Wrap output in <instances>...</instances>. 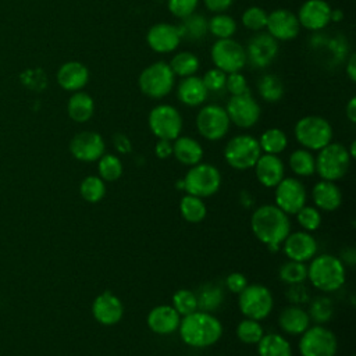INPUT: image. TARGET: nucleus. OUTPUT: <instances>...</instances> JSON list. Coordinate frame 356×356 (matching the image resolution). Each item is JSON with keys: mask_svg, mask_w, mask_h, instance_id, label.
I'll list each match as a JSON object with an SVG mask.
<instances>
[{"mask_svg": "<svg viewBox=\"0 0 356 356\" xmlns=\"http://www.w3.org/2000/svg\"><path fill=\"white\" fill-rule=\"evenodd\" d=\"M179 337L191 348H207L218 342L222 325L211 313L196 310L179 321Z\"/></svg>", "mask_w": 356, "mask_h": 356, "instance_id": "f257e3e1", "label": "nucleus"}, {"mask_svg": "<svg viewBox=\"0 0 356 356\" xmlns=\"http://www.w3.org/2000/svg\"><path fill=\"white\" fill-rule=\"evenodd\" d=\"M254 236L264 245H280L291 232V221L275 204L259 206L250 218Z\"/></svg>", "mask_w": 356, "mask_h": 356, "instance_id": "f03ea898", "label": "nucleus"}, {"mask_svg": "<svg viewBox=\"0 0 356 356\" xmlns=\"http://www.w3.org/2000/svg\"><path fill=\"white\" fill-rule=\"evenodd\" d=\"M307 278L321 292H334L345 284V264L332 254H320L312 259L307 267Z\"/></svg>", "mask_w": 356, "mask_h": 356, "instance_id": "7ed1b4c3", "label": "nucleus"}, {"mask_svg": "<svg viewBox=\"0 0 356 356\" xmlns=\"http://www.w3.org/2000/svg\"><path fill=\"white\" fill-rule=\"evenodd\" d=\"M316 159V172L325 181H338L346 175L352 157L341 143L330 142L318 150Z\"/></svg>", "mask_w": 356, "mask_h": 356, "instance_id": "20e7f679", "label": "nucleus"}, {"mask_svg": "<svg viewBox=\"0 0 356 356\" xmlns=\"http://www.w3.org/2000/svg\"><path fill=\"white\" fill-rule=\"evenodd\" d=\"M295 138L307 150H320L332 139L331 124L320 115H306L295 125Z\"/></svg>", "mask_w": 356, "mask_h": 356, "instance_id": "39448f33", "label": "nucleus"}, {"mask_svg": "<svg viewBox=\"0 0 356 356\" xmlns=\"http://www.w3.org/2000/svg\"><path fill=\"white\" fill-rule=\"evenodd\" d=\"M184 191L197 197H209L218 192L221 174L217 167L207 163H197L189 168L182 179Z\"/></svg>", "mask_w": 356, "mask_h": 356, "instance_id": "423d86ee", "label": "nucleus"}, {"mask_svg": "<svg viewBox=\"0 0 356 356\" xmlns=\"http://www.w3.org/2000/svg\"><path fill=\"white\" fill-rule=\"evenodd\" d=\"M174 83L175 75L164 61H156L146 67L138 79L140 92L152 99H161L167 96L172 90Z\"/></svg>", "mask_w": 356, "mask_h": 356, "instance_id": "0eeeda50", "label": "nucleus"}, {"mask_svg": "<svg viewBox=\"0 0 356 356\" xmlns=\"http://www.w3.org/2000/svg\"><path fill=\"white\" fill-rule=\"evenodd\" d=\"M238 295L239 310L248 318L260 321L273 310L274 299L271 291L263 284H248Z\"/></svg>", "mask_w": 356, "mask_h": 356, "instance_id": "6e6552de", "label": "nucleus"}, {"mask_svg": "<svg viewBox=\"0 0 356 356\" xmlns=\"http://www.w3.org/2000/svg\"><path fill=\"white\" fill-rule=\"evenodd\" d=\"M261 154L259 140L252 135H236L224 147V159L235 170L252 168Z\"/></svg>", "mask_w": 356, "mask_h": 356, "instance_id": "1a4fd4ad", "label": "nucleus"}, {"mask_svg": "<svg viewBox=\"0 0 356 356\" xmlns=\"http://www.w3.org/2000/svg\"><path fill=\"white\" fill-rule=\"evenodd\" d=\"M337 349L335 334L320 324L309 327L299 341L300 356H335Z\"/></svg>", "mask_w": 356, "mask_h": 356, "instance_id": "9d476101", "label": "nucleus"}, {"mask_svg": "<svg viewBox=\"0 0 356 356\" xmlns=\"http://www.w3.org/2000/svg\"><path fill=\"white\" fill-rule=\"evenodd\" d=\"M149 128L159 139L174 140L182 131V117L179 111L170 104H159L149 113Z\"/></svg>", "mask_w": 356, "mask_h": 356, "instance_id": "9b49d317", "label": "nucleus"}, {"mask_svg": "<svg viewBox=\"0 0 356 356\" xmlns=\"http://www.w3.org/2000/svg\"><path fill=\"white\" fill-rule=\"evenodd\" d=\"M211 60L216 68L224 71L225 74L239 72L248 60L246 51L243 46L228 38V39H218L211 47Z\"/></svg>", "mask_w": 356, "mask_h": 356, "instance_id": "f8f14e48", "label": "nucleus"}, {"mask_svg": "<svg viewBox=\"0 0 356 356\" xmlns=\"http://www.w3.org/2000/svg\"><path fill=\"white\" fill-rule=\"evenodd\" d=\"M229 124L225 108L218 104L204 106L196 115L197 132L207 140L222 139L229 129Z\"/></svg>", "mask_w": 356, "mask_h": 356, "instance_id": "ddd939ff", "label": "nucleus"}, {"mask_svg": "<svg viewBox=\"0 0 356 356\" xmlns=\"http://www.w3.org/2000/svg\"><path fill=\"white\" fill-rule=\"evenodd\" d=\"M307 193L298 178H282L275 186V206L285 214H296L306 204Z\"/></svg>", "mask_w": 356, "mask_h": 356, "instance_id": "4468645a", "label": "nucleus"}, {"mask_svg": "<svg viewBox=\"0 0 356 356\" xmlns=\"http://www.w3.org/2000/svg\"><path fill=\"white\" fill-rule=\"evenodd\" d=\"M225 111L229 121L239 128H250L260 118V106L249 92L231 96L227 103Z\"/></svg>", "mask_w": 356, "mask_h": 356, "instance_id": "2eb2a0df", "label": "nucleus"}, {"mask_svg": "<svg viewBox=\"0 0 356 356\" xmlns=\"http://www.w3.org/2000/svg\"><path fill=\"white\" fill-rule=\"evenodd\" d=\"M104 139L93 131H82L70 142V152L79 161H96L104 154Z\"/></svg>", "mask_w": 356, "mask_h": 356, "instance_id": "dca6fc26", "label": "nucleus"}, {"mask_svg": "<svg viewBox=\"0 0 356 356\" xmlns=\"http://www.w3.org/2000/svg\"><path fill=\"white\" fill-rule=\"evenodd\" d=\"M92 314L95 320L103 325L117 324L124 314L121 299L110 291L97 295L92 303Z\"/></svg>", "mask_w": 356, "mask_h": 356, "instance_id": "f3484780", "label": "nucleus"}, {"mask_svg": "<svg viewBox=\"0 0 356 356\" xmlns=\"http://www.w3.org/2000/svg\"><path fill=\"white\" fill-rule=\"evenodd\" d=\"M266 26L270 36H273L274 39L289 40L299 33L300 24L298 21V17L289 10L277 8L267 14Z\"/></svg>", "mask_w": 356, "mask_h": 356, "instance_id": "a211bd4d", "label": "nucleus"}, {"mask_svg": "<svg viewBox=\"0 0 356 356\" xmlns=\"http://www.w3.org/2000/svg\"><path fill=\"white\" fill-rule=\"evenodd\" d=\"M282 243L284 253L289 260L305 263L312 260L317 253V242L307 231L289 232Z\"/></svg>", "mask_w": 356, "mask_h": 356, "instance_id": "6ab92c4d", "label": "nucleus"}, {"mask_svg": "<svg viewBox=\"0 0 356 356\" xmlns=\"http://www.w3.org/2000/svg\"><path fill=\"white\" fill-rule=\"evenodd\" d=\"M331 7L324 0H306L299 11L298 21L302 26L310 31H318L328 25L331 21Z\"/></svg>", "mask_w": 356, "mask_h": 356, "instance_id": "aec40b11", "label": "nucleus"}, {"mask_svg": "<svg viewBox=\"0 0 356 356\" xmlns=\"http://www.w3.org/2000/svg\"><path fill=\"white\" fill-rule=\"evenodd\" d=\"M146 40L149 47L156 53H170L178 47L181 36L175 25L159 22L147 31Z\"/></svg>", "mask_w": 356, "mask_h": 356, "instance_id": "412c9836", "label": "nucleus"}, {"mask_svg": "<svg viewBox=\"0 0 356 356\" xmlns=\"http://www.w3.org/2000/svg\"><path fill=\"white\" fill-rule=\"evenodd\" d=\"M253 167L257 181L266 188H275L284 178L285 167L277 154H260Z\"/></svg>", "mask_w": 356, "mask_h": 356, "instance_id": "4be33fe9", "label": "nucleus"}, {"mask_svg": "<svg viewBox=\"0 0 356 356\" xmlns=\"http://www.w3.org/2000/svg\"><path fill=\"white\" fill-rule=\"evenodd\" d=\"M146 321L153 332L159 335H168L178 330L181 316L172 306L160 305L149 312Z\"/></svg>", "mask_w": 356, "mask_h": 356, "instance_id": "5701e85b", "label": "nucleus"}, {"mask_svg": "<svg viewBox=\"0 0 356 356\" xmlns=\"http://www.w3.org/2000/svg\"><path fill=\"white\" fill-rule=\"evenodd\" d=\"M89 81L88 68L79 61L64 63L57 71L58 85L68 92H78Z\"/></svg>", "mask_w": 356, "mask_h": 356, "instance_id": "b1692460", "label": "nucleus"}, {"mask_svg": "<svg viewBox=\"0 0 356 356\" xmlns=\"http://www.w3.org/2000/svg\"><path fill=\"white\" fill-rule=\"evenodd\" d=\"M310 321L307 312L298 305L284 307L278 316L280 328L289 335H302L310 327Z\"/></svg>", "mask_w": 356, "mask_h": 356, "instance_id": "393cba45", "label": "nucleus"}, {"mask_svg": "<svg viewBox=\"0 0 356 356\" xmlns=\"http://www.w3.org/2000/svg\"><path fill=\"white\" fill-rule=\"evenodd\" d=\"M312 199L317 209L334 211L342 203V192L332 181L321 179L312 189Z\"/></svg>", "mask_w": 356, "mask_h": 356, "instance_id": "a878e982", "label": "nucleus"}, {"mask_svg": "<svg viewBox=\"0 0 356 356\" xmlns=\"http://www.w3.org/2000/svg\"><path fill=\"white\" fill-rule=\"evenodd\" d=\"M277 51L278 46L275 43V39L270 35L259 33L250 39L246 56H249L250 61L254 65L263 67L275 57Z\"/></svg>", "mask_w": 356, "mask_h": 356, "instance_id": "bb28decb", "label": "nucleus"}, {"mask_svg": "<svg viewBox=\"0 0 356 356\" xmlns=\"http://www.w3.org/2000/svg\"><path fill=\"white\" fill-rule=\"evenodd\" d=\"M207 93L209 90L206 89L202 78L195 75L182 78L177 90V95L181 103L191 107H196L202 104L207 99Z\"/></svg>", "mask_w": 356, "mask_h": 356, "instance_id": "cd10ccee", "label": "nucleus"}, {"mask_svg": "<svg viewBox=\"0 0 356 356\" xmlns=\"http://www.w3.org/2000/svg\"><path fill=\"white\" fill-rule=\"evenodd\" d=\"M172 156L184 165H195L203 159L202 145L189 136H178L172 142Z\"/></svg>", "mask_w": 356, "mask_h": 356, "instance_id": "c85d7f7f", "label": "nucleus"}, {"mask_svg": "<svg viewBox=\"0 0 356 356\" xmlns=\"http://www.w3.org/2000/svg\"><path fill=\"white\" fill-rule=\"evenodd\" d=\"M67 113L75 122L89 121L95 113V102L92 96L85 92H75L67 103Z\"/></svg>", "mask_w": 356, "mask_h": 356, "instance_id": "c756f323", "label": "nucleus"}, {"mask_svg": "<svg viewBox=\"0 0 356 356\" xmlns=\"http://www.w3.org/2000/svg\"><path fill=\"white\" fill-rule=\"evenodd\" d=\"M197 300V310L213 313L224 302V289L213 282L203 284L197 292H195Z\"/></svg>", "mask_w": 356, "mask_h": 356, "instance_id": "7c9ffc66", "label": "nucleus"}, {"mask_svg": "<svg viewBox=\"0 0 356 356\" xmlns=\"http://www.w3.org/2000/svg\"><path fill=\"white\" fill-rule=\"evenodd\" d=\"M256 345L259 356H292V348L288 339L275 332L263 335Z\"/></svg>", "mask_w": 356, "mask_h": 356, "instance_id": "2f4dec72", "label": "nucleus"}, {"mask_svg": "<svg viewBox=\"0 0 356 356\" xmlns=\"http://www.w3.org/2000/svg\"><path fill=\"white\" fill-rule=\"evenodd\" d=\"M289 168L298 177H310L316 172V159L307 149H296L289 156Z\"/></svg>", "mask_w": 356, "mask_h": 356, "instance_id": "473e14b6", "label": "nucleus"}, {"mask_svg": "<svg viewBox=\"0 0 356 356\" xmlns=\"http://www.w3.org/2000/svg\"><path fill=\"white\" fill-rule=\"evenodd\" d=\"M179 211H181V216L186 221L193 222V224L203 221L207 214V209H206L203 199L189 195V193L182 196V199L179 202Z\"/></svg>", "mask_w": 356, "mask_h": 356, "instance_id": "72a5a7b5", "label": "nucleus"}, {"mask_svg": "<svg viewBox=\"0 0 356 356\" xmlns=\"http://www.w3.org/2000/svg\"><path fill=\"white\" fill-rule=\"evenodd\" d=\"M182 19H184L182 24L177 26L181 38H185L189 40H199L204 38L209 28H207V21L203 15L191 14Z\"/></svg>", "mask_w": 356, "mask_h": 356, "instance_id": "f704fd0d", "label": "nucleus"}, {"mask_svg": "<svg viewBox=\"0 0 356 356\" xmlns=\"http://www.w3.org/2000/svg\"><path fill=\"white\" fill-rule=\"evenodd\" d=\"M261 152L267 154H280L288 145V138L282 129L270 128L264 131L259 139Z\"/></svg>", "mask_w": 356, "mask_h": 356, "instance_id": "c9c22d12", "label": "nucleus"}, {"mask_svg": "<svg viewBox=\"0 0 356 356\" xmlns=\"http://www.w3.org/2000/svg\"><path fill=\"white\" fill-rule=\"evenodd\" d=\"M168 65H170L171 71L174 72V75L185 78V76L193 75L197 71L199 58L191 51H179L178 54H175L172 57V60Z\"/></svg>", "mask_w": 356, "mask_h": 356, "instance_id": "e433bc0d", "label": "nucleus"}, {"mask_svg": "<svg viewBox=\"0 0 356 356\" xmlns=\"http://www.w3.org/2000/svg\"><path fill=\"white\" fill-rule=\"evenodd\" d=\"M81 196L89 203L100 202L106 195V184L99 175H89L79 185Z\"/></svg>", "mask_w": 356, "mask_h": 356, "instance_id": "4c0bfd02", "label": "nucleus"}, {"mask_svg": "<svg viewBox=\"0 0 356 356\" xmlns=\"http://www.w3.org/2000/svg\"><path fill=\"white\" fill-rule=\"evenodd\" d=\"M310 320H313L317 324H324L331 320L334 314V306L330 298L327 296H316L310 300L309 309L306 310Z\"/></svg>", "mask_w": 356, "mask_h": 356, "instance_id": "58836bf2", "label": "nucleus"}, {"mask_svg": "<svg viewBox=\"0 0 356 356\" xmlns=\"http://www.w3.org/2000/svg\"><path fill=\"white\" fill-rule=\"evenodd\" d=\"M259 93L266 102H278L284 95V85L274 74L263 75L257 83Z\"/></svg>", "mask_w": 356, "mask_h": 356, "instance_id": "ea45409f", "label": "nucleus"}, {"mask_svg": "<svg viewBox=\"0 0 356 356\" xmlns=\"http://www.w3.org/2000/svg\"><path fill=\"white\" fill-rule=\"evenodd\" d=\"M207 28L218 39H228L231 38L236 31V22L232 17L217 13L210 21H207Z\"/></svg>", "mask_w": 356, "mask_h": 356, "instance_id": "a19ab883", "label": "nucleus"}, {"mask_svg": "<svg viewBox=\"0 0 356 356\" xmlns=\"http://www.w3.org/2000/svg\"><path fill=\"white\" fill-rule=\"evenodd\" d=\"M97 171L103 181L114 182L122 175V163L115 154H103L99 159Z\"/></svg>", "mask_w": 356, "mask_h": 356, "instance_id": "79ce46f5", "label": "nucleus"}, {"mask_svg": "<svg viewBox=\"0 0 356 356\" xmlns=\"http://www.w3.org/2000/svg\"><path fill=\"white\" fill-rule=\"evenodd\" d=\"M278 277L281 281H284L285 284H298V282H303L307 278V267L305 263L302 261H295V260H289L285 261L278 271Z\"/></svg>", "mask_w": 356, "mask_h": 356, "instance_id": "37998d69", "label": "nucleus"}, {"mask_svg": "<svg viewBox=\"0 0 356 356\" xmlns=\"http://www.w3.org/2000/svg\"><path fill=\"white\" fill-rule=\"evenodd\" d=\"M263 335H264L263 327L260 325V323L257 320H253V318L246 317L236 327L238 339L248 345L257 343Z\"/></svg>", "mask_w": 356, "mask_h": 356, "instance_id": "c03bdc74", "label": "nucleus"}, {"mask_svg": "<svg viewBox=\"0 0 356 356\" xmlns=\"http://www.w3.org/2000/svg\"><path fill=\"white\" fill-rule=\"evenodd\" d=\"M172 307L181 317L197 310V300L195 292L189 289H178L172 296Z\"/></svg>", "mask_w": 356, "mask_h": 356, "instance_id": "a18cd8bd", "label": "nucleus"}, {"mask_svg": "<svg viewBox=\"0 0 356 356\" xmlns=\"http://www.w3.org/2000/svg\"><path fill=\"white\" fill-rule=\"evenodd\" d=\"M296 220L305 231H316L321 225V214L317 207L303 206L296 214Z\"/></svg>", "mask_w": 356, "mask_h": 356, "instance_id": "49530a36", "label": "nucleus"}, {"mask_svg": "<svg viewBox=\"0 0 356 356\" xmlns=\"http://www.w3.org/2000/svg\"><path fill=\"white\" fill-rule=\"evenodd\" d=\"M267 13L261 7H249L242 14V24L250 31H260L266 26Z\"/></svg>", "mask_w": 356, "mask_h": 356, "instance_id": "de8ad7c7", "label": "nucleus"}, {"mask_svg": "<svg viewBox=\"0 0 356 356\" xmlns=\"http://www.w3.org/2000/svg\"><path fill=\"white\" fill-rule=\"evenodd\" d=\"M199 0H167V7L170 13L177 18H185L197 7Z\"/></svg>", "mask_w": 356, "mask_h": 356, "instance_id": "09e8293b", "label": "nucleus"}, {"mask_svg": "<svg viewBox=\"0 0 356 356\" xmlns=\"http://www.w3.org/2000/svg\"><path fill=\"white\" fill-rule=\"evenodd\" d=\"M225 79H227V74L218 68L209 70L202 78L206 89L211 92H217L225 88Z\"/></svg>", "mask_w": 356, "mask_h": 356, "instance_id": "8fccbe9b", "label": "nucleus"}, {"mask_svg": "<svg viewBox=\"0 0 356 356\" xmlns=\"http://www.w3.org/2000/svg\"><path fill=\"white\" fill-rule=\"evenodd\" d=\"M225 88L227 90L231 93V96H236V95H243L248 90V83L246 79L242 74L239 72H231L227 75L225 79Z\"/></svg>", "mask_w": 356, "mask_h": 356, "instance_id": "3c124183", "label": "nucleus"}, {"mask_svg": "<svg viewBox=\"0 0 356 356\" xmlns=\"http://www.w3.org/2000/svg\"><path fill=\"white\" fill-rule=\"evenodd\" d=\"M285 296L286 299L292 303V305H303L309 300V291L305 286L303 282H298V284H289L288 289L285 291Z\"/></svg>", "mask_w": 356, "mask_h": 356, "instance_id": "603ef678", "label": "nucleus"}, {"mask_svg": "<svg viewBox=\"0 0 356 356\" xmlns=\"http://www.w3.org/2000/svg\"><path fill=\"white\" fill-rule=\"evenodd\" d=\"M248 285V280L243 274L241 273H231L225 278V286L228 288L229 292L232 293H239L245 286Z\"/></svg>", "mask_w": 356, "mask_h": 356, "instance_id": "864d4df0", "label": "nucleus"}, {"mask_svg": "<svg viewBox=\"0 0 356 356\" xmlns=\"http://www.w3.org/2000/svg\"><path fill=\"white\" fill-rule=\"evenodd\" d=\"M113 145L115 147L117 152L122 153V154H127L131 152L132 149V145H131V140L128 139L127 135L121 134V132H117L114 136H113Z\"/></svg>", "mask_w": 356, "mask_h": 356, "instance_id": "5fc2aeb1", "label": "nucleus"}, {"mask_svg": "<svg viewBox=\"0 0 356 356\" xmlns=\"http://www.w3.org/2000/svg\"><path fill=\"white\" fill-rule=\"evenodd\" d=\"M154 153L159 159H168L172 156V142L167 139H159L154 146Z\"/></svg>", "mask_w": 356, "mask_h": 356, "instance_id": "6e6d98bb", "label": "nucleus"}, {"mask_svg": "<svg viewBox=\"0 0 356 356\" xmlns=\"http://www.w3.org/2000/svg\"><path fill=\"white\" fill-rule=\"evenodd\" d=\"M204 6L214 13H222L231 7L234 0H203Z\"/></svg>", "mask_w": 356, "mask_h": 356, "instance_id": "4d7b16f0", "label": "nucleus"}, {"mask_svg": "<svg viewBox=\"0 0 356 356\" xmlns=\"http://www.w3.org/2000/svg\"><path fill=\"white\" fill-rule=\"evenodd\" d=\"M345 114H346L348 120H349L352 124L356 122V97H352V99L348 102V104H346V107H345Z\"/></svg>", "mask_w": 356, "mask_h": 356, "instance_id": "13d9d810", "label": "nucleus"}, {"mask_svg": "<svg viewBox=\"0 0 356 356\" xmlns=\"http://www.w3.org/2000/svg\"><path fill=\"white\" fill-rule=\"evenodd\" d=\"M346 74L352 82L356 81V56L352 54L346 64Z\"/></svg>", "mask_w": 356, "mask_h": 356, "instance_id": "bf43d9fd", "label": "nucleus"}, {"mask_svg": "<svg viewBox=\"0 0 356 356\" xmlns=\"http://www.w3.org/2000/svg\"><path fill=\"white\" fill-rule=\"evenodd\" d=\"M341 261H342L343 264L353 266V264H355V250H353V249H346V250L343 252V256H342Z\"/></svg>", "mask_w": 356, "mask_h": 356, "instance_id": "052dcab7", "label": "nucleus"}, {"mask_svg": "<svg viewBox=\"0 0 356 356\" xmlns=\"http://www.w3.org/2000/svg\"><path fill=\"white\" fill-rule=\"evenodd\" d=\"M348 153H349V156H350L352 159L356 156V142H355V140L350 143V149L348 150Z\"/></svg>", "mask_w": 356, "mask_h": 356, "instance_id": "680f3d73", "label": "nucleus"}]
</instances>
